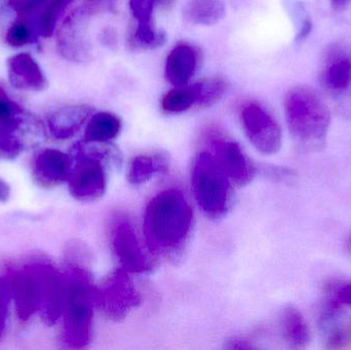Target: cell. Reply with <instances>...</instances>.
Returning <instances> with one entry per match:
<instances>
[{"mask_svg": "<svg viewBox=\"0 0 351 350\" xmlns=\"http://www.w3.org/2000/svg\"><path fill=\"white\" fill-rule=\"evenodd\" d=\"M193 211L179 189L154 195L144 213L143 232L148 250L156 256L177 257L189 240Z\"/></svg>", "mask_w": 351, "mask_h": 350, "instance_id": "obj_1", "label": "cell"}, {"mask_svg": "<svg viewBox=\"0 0 351 350\" xmlns=\"http://www.w3.org/2000/svg\"><path fill=\"white\" fill-rule=\"evenodd\" d=\"M285 116L292 137L308 149H319L327 141L331 112L325 101L307 86H294L284 99Z\"/></svg>", "mask_w": 351, "mask_h": 350, "instance_id": "obj_2", "label": "cell"}, {"mask_svg": "<svg viewBox=\"0 0 351 350\" xmlns=\"http://www.w3.org/2000/svg\"><path fill=\"white\" fill-rule=\"evenodd\" d=\"M75 164L68 178V188L77 201L90 203L101 199L108 184L107 166L121 162L119 150L110 143L88 140L74 145Z\"/></svg>", "mask_w": 351, "mask_h": 350, "instance_id": "obj_3", "label": "cell"}, {"mask_svg": "<svg viewBox=\"0 0 351 350\" xmlns=\"http://www.w3.org/2000/svg\"><path fill=\"white\" fill-rule=\"evenodd\" d=\"M64 275V341L71 349H84L92 340L96 287L88 269L80 265H71Z\"/></svg>", "mask_w": 351, "mask_h": 350, "instance_id": "obj_4", "label": "cell"}, {"mask_svg": "<svg viewBox=\"0 0 351 350\" xmlns=\"http://www.w3.org/2000/svg\"><path fill=\"white\" fill-rule=\"evenodd\" d=\"M192 189L198 207L210 219L223 217L230 208L231 181L212 152H199L192 166Z\"/></svg>", "mask_w": 351, "mask_h": 350, "instance_id": "obj_5", "label": "cell"}, {"mask_svg": "<svg viewBox=\"0 0 351 350\" xmlns=\"http://www.w3.org/2000/svg\"><path fill=\"white\" fill-rule=\"evenodd\" d=\"M141 302V294L133 279L123 268L111 273L100 287H96L95 303L110 320H123Z\"/></svg>", "mask_w": 351, "mask_h": 350, "instance_id": "obj_6", "label": "cell"}, {"mask_svg": "<svg viewBox=\"0 0 351 350\" xmlns=\"http://www.w3.org/2000/svg\"><path fill=\"white\" fill-rule=\"evenodd\" d=\"M94 8L84 5L74 10L64 20L57 33V49L60 55L73 63H86L92 59L88 24Z\"/></svg>", "mask_w": 351, "mask_h": 350, "instance_id": "obj_7", "label": "cell"}, {"mask_svg": "<svg viewBox=\"0 0 351 350\" xmlns=\"http://www.w3.org/2000/svg\"><path fill=\"white\" fill-rule=\"evenodd\" d=\"M243 131L252 145L264 155H274L282 146V131L276 117L258 103H247L241 109Z\"/></svg>", "mask_w": 351, "mask_h": 350, "instance_id": "obj_8", "label": "cell"}, {"mask_svg": "<svg viewBox=\"0 0 351 350\" xmlns=\"http://www.w3.org/2000/svg\"><path fill=\"white\" fill-rule=\"evenodd\" d=\"M111 246L121 264L130 273H145L152 264L142 248L133 225L128 220L119 218L111 227Z\"/></svg>", "mask_w": 351, "mask_h": 350, "instance_id": "obj_9", "label": "cell"}, {"mask_svg": "<svg viewBox=\"0 0 351 350\" xmlns=\"http://www.w3.org/2000/svg\"><path fill=\"white\" fill-rule=\"evenodd\" d=\"M210 147V152L231 182L237 186H245L253 180L255 166L237 142L213 136Z\"/></svg>", "mask_w": 351, "mask_h": 350, "instance_id": "obj_10", "label": "cell"}, {"mask_svg": "<svg viewBox=\"0 0 351 350\" xmlns=\"http://www.w3.org/2000/svg\"><path fill=\"white\" fill-rule=\"evenodd\" d=\"M40 281L41 303L39 314L47 326H53L63 316L66 298L65 275L51 265L36 264Z\"/></svg>", "mask_w": 351, "mask_h": 350, "instance_id": "obj_11", "label": "cell"}, {"mask_svg": "<svg viewBox=\"0 0 351 350\" xmlns=\"http://www.w3.org/2000/svg\"><path fill=\"white\" fill-rule=\"evenodd\" d=\"M323 302L317 316V327L327 334L340 325L346 310L351 308L350 279H331L323 289Z\"/></svg>", "mask_w": 351, "mask_h": 350, "instance_id": "obj_12", "label": "cell"}, {"mask_svg": "<svg viewBox=\"0 0 351 350\" xmlns=\"http://www.w3.org/2000/svg\"><path fill=\"white\" fill-rule=\"evenodd\" d=\"M8 282L19 318L26 322L40 308V281L35 265L12 273Z\"/></svg>", "mask_w": 351, "mask_h": 350, "instance_id": "obj_13", "label": "cell"}, {"mask_svg": "<svg viewBox=\"0 0 351 350\" xmlns=\"http://www.w3.org/2000/svg\"><path fill=\"white\" fill-rule=\"evenodd\" d=\"M202 53L195 45L187 42L176 45L165 62V77L173 86L190 84L198 72Z\"/></svg>", "mask_w": 351, "mask_h": 350, "instance_id": "obj_14", "label": "cell"}, {"mask_svg": "<svg viewBox=\"0 0 351 350\" xmlns=\"http://www.w3.org/2000/svg\"><path fill=\"white\" fill-rule=\"evenodd\" d=\"M73 162L69 154L58 149L45 148L35 156L33 176L43 186H57L69 178Z\"/></svg>", "mask_w": 351, "mask_h": 350, "instance_id": "obj_15", "label": "cell"}, {"mask_svg": "<svg viewBox=\"0 0 351 350\" xmlns=\"http://www.w3.org/2000/svg\"><path fill=\"white\" fill-rule=\"evenodd\" d=\"M322 84L332 94L343 95L351 90V51L333 47L326 55L321 73Z\"/></svg>", "mask_w": 351, "mask_h": 350, "instance_id": "obj_16", "label": "cell"}, {"mask_svg": "<svg viewBox=\"0 0 351 350\" xmlns=\"http://www.w3.org/2000/svg\"><path fill=\"white\" fill-rule=\"evenodd\" d=\"M8 75L16 90H43L47 80L34 58L27 53H16L8 60Z\"/></svg>", "mask_w": 351, "mask_h": 350, "instance_id": "obj_17", "label": "cell"}, {"mask_svg": "<svg viewBox=\"0 0 351 350\" xmlns=\"http://www.w3.org/2000/svg\"><path fill=\"white\" fill-rule=\"evenodd\" d=\"M94 113L90 105H67L53 111L47 117V125L51 135L59 140H67L75 136Z\"/></svg>", "mask_w": 351, "mask_h": 350, "instance_id": "obj_18", "label": "cell"}, {"mask_svg": "<svg viewBox=\"0 0 351 350\" xmlns=\"http://www.w3.org/2000/svg\"><path fill=\"white\" fill-rule=\"evenodd\" d=\"M280 332L282 338L293 349H305L311 343L308 323L302 312L295 306H286L280 312Z\"/></svg>", "mask_w": 351, "mask_h": 350, "instance_id": "obj_19", "label": "cell"}, {"mask_svg": "<svg viewBox=\"0 0 351 350\" xmlns=\"http://www.w3.org/2000/svg\"><path fill=\"white\" fill-rule=\"evenodd\" d=\"M226 14L223 0H185L182 16L186 22L195 26L218 24Z\"/></svg>", "mask_w": 351, "mask_h": 350, "instance_id": "obj_20", "label": "cell"}, {"mask_svg": "<svg viewBox=\"0 0 351 350\" xmlns=\"http://www.w3.org/2000/svg\"><path fill=\"white\" fill-rule=\"evenodd\" d=\"M123 123L121 117L109 111L95 113L86 123L84 137L88 141L107 143L121 134Z\"/></svg>", "mask_w": 351, "mask_h": 350, "instance_id": "obj_21", "label": "cell"}, {"mask_svg": "<svg viewBox=\"0 0 351 350\" xmlns=\"http://www.w3.org/2000/svg\"><path fill=\"white\" fill-rule=\"evenodd\" d=\"M168 168V158L162 153L141 154L130 164L128 179L134 185H141Z\"/></svg>", "mask_w": 351, "mask_h": 350, "instance_id": "obj_22", "label": "cell"}, {"mask_svg": "<svg viewBox=\"0 0 351 350\" xmlns=\"http://www.w3.org/2000/svg\"><path fill=\"white\" fill-rule=\"evenodd\" d=\"M196 90L195 108L206 109L214 106L226 95L229 82L221 75L202 78L193 84Z\"/></svg>", "mask_w": 351, "mask_h": 350, "instance_id": "obj_23", "label": "cell"}, {"mask_svg": "<svg viewBox=\"0 0 351 350\" xmlns=\"http://www.w3.org/2000/svg\"><path fill=\"white\" fill-rule=\"evenodd\" d=\"M196 100L197 96L193 84L174 86V88L164 95L160 101V106L169 114H179L195 107Z\"/></svg>", "mask_w": 351, "mask_h": 350, "instance_id": "obj_24", "label": "cell"}, {"mask_svg": "<svg viewBox=\"0 0 351 350\" xmlns=\"http://www.w3.org/2000/svg\"><path fill=\"white\" fill-rule=\"evenodd\" d=\"M167 35L165 31L160 30L156 24L136 25L135 29L130 36V45L133 49L150 51L158 49L166 43Z\"/></svg>", "mask_w": 351, "mask_h": 350, "instance_id": "obj_25", "label": "cell"}, {"mask_svg": "<svg viewBox=\"0 0 351 350\" xmlns=\"http://www.w3.org/2000/svg\"><path fill=\"white\" fill-rule=\"evenodd\" d=\"M73 0H49L37 21L39 33L43 37H49L55 32L56 25L64 10Z\"/></svg>", "mask_w": 351, "mask_h": 350, "instance_id": "obj_26", "label": "cell"}, {"mask_svg": "<svg viewBox=\"0 0 351 350\" xmlns=\"http://www.w3.org/2000/svg\"><path fill=\"white\" fill-rule=\"evenodd\" d=\"M24 121V109L14 102L6 90L0 86V125L19 131Z\"/></svg>", "mask_w": 351, "mask_h": 350, "instance_id": "obj_27", "label": "cell"}, {"mask_svg": "<svg viewBox=\"0 0 351 350\" xmlns=\"http://www.w3.org/2000/svg\"><path fill=\"white\" fill-rule=\"evenodd\" d=\"M18 132V129L0 125V158L2 160H16L24 150V142Z\"/></svg>", "mask_w": 351, "mask_h": 350, "instance_id": "obj_28", "label": "cell"}, {"mask_svg": "<svg viewBox=\"0 0 351 350\" xmlns=\"http://www.w3.org/2000/svg\"><path fill=\"white\" fill-rule=\"evenodd\" d=\"M34 40L32 27L26 21L12 23L6 31L5 41L12 47H22Z\"/></svg>", "mask_w": 351, "mask_h": 350, "instance_id": "obj_29", "label": "cell"}, {"mask_svg": "<svg viewBox=\"0 0 351 350\" xmlns=\"http://www.w3.org/2000/svg\"><path fill=\"white\" fill-rule=\"evenodd\" d=\"M158 4V0H130V10L136 25L154 24V10Z\"/></svg>", "mask_w": 351, "mask_h": 350, "instance_id": "obj_30", "label": "cell"}, {"mask_svg": "<svg viewBox=\"0 0 351 350\" xmlns=\"http://www.w3.org/2000/svg\"><path fill=\"white\" fill-rule=\"evenodd\" d=\"M12 299L10 282L0 277V337L3 335L6 328L10 310V300Z\"/></svg>", "mask_w": 351, "mask_h": 350, "instance_id": "obj_31", "label": "cell"}, {"mask_svg": "<svg viewBox=\"0 0 351 350\" xmlns=\"http://www.w3.org/2000/svg\"><path fill=\"white\" fill-rule=\"evenodd\" d=\"M45 3V0H8V8L20 14H27Z\"/></svg>", "mask_w": 351, "mask_h": 350, "instance_id": "obj_32", "label": "cell"}, {"mask_svg": "<svg viewBox=\"0 0 351 350\" xmlns=\"http://www.w3.org/2000/svg\"><path fill=\"white\" fill-rule=\"evenodd\" d=\"M101 43L108 47L114 49L117 47V33L113 27H105L100 34Z\"/></svg>", "mask_w": 351, "mask_h": 350, "instance_id": "obj_33", "label": "cell"}, {"mask_svg": "<svg viewBox=\"0 0 351 350\" xmlns=\"http://www.w3.org/2000/svg\"><path fill=\"white\" fill-rule=\"evenodd\" d=\"M270 176L280 182H289V181L294 180L296 178V173L293 172L290 168L276 166V168H270Z\"/></svg>", "mask_w": 351, "mask_h": 350, "instance_id": "obj_34", "label": "cell"}, {"mask_svg": "<svg viewBox=\"0 0 351 350\" xmlns=\"http://www.w3.org/2000/svg\"><path fill=\"white\" fill-rule=\"evenodd\" d=\"M10 197V187L6 181L0 178V203H4L8 201Z\"/></svg>", "mask_w": 351, "mask_h": 350, "instance_id": "obj_35", "label": "cell"}, {"mask_svg": "<svg viewBox=\"0 0 351 350\" xmlns=\"http://www.w3.org/2000/svg\"><path fill=\"white\" fill-rule=\"evenodd\" d=\"M253 345H251V343L249 341L243 340V339H232V340L229 342L228 347L227 349H253Z\"/></svg>", "mask_w": 351, "mask_h": 350, "instance_id": "obj_36", "label": "cell"}, {"mask_svg": "<svg viewBox=\"0 0 351 350\" xmlns=\"http://www.w3.org/2000/svg\"><path fill=\"white\" fill-rule=\"evenodd\" d=\"M176 2H177V0H158V6H160L162 10H168L175 5Z\"/></svg>", "mask_w": 351, "mask_h": 350, "instance_id": "obj_37", "label": "cell"}, {"mask_svg": "<svg viewBox=\"0 0 351 350\" xmlns=\"http://www.w3.org/2000/svg\"><path fill=\"white\" fill-rule=\"evenodd\" d=\"M331 2L335 10H339V8H346L348 3H350L351 0H331Z\"/></svg>", "mask_w": 351, "mask_h": 350, "instance_id": "obj_38", "label": "cell"}, {"mask_svg": "<svg viewBox=\"0 0 351 350\" xmlns=\"http://www.w3.org/2000/svg\"><path fill=\"white\" fill-rule=\"evenodd\" d=\"M346 249H348V252L351 253V236L346 240Z\"/></svg>", "mask_w": 351, "mask_h": 350, "instance_id": "obj_39", "label": "cell"}, {"mask_svg": "<svg viewBox=\"0 0 351 350\" xmlns=\"http://www.w3.org/2000/svg\"><path fill=\"white\" fill-rule=\"evenodd\" d=\"M346 327H348V332H350V338H351V323H350V324L346 325Z\"/></svg>", "mask_w": 351, "mask_h": 350, "instance_id": "obj_40", "label": "cell"}, {"mask_svg": "<svg viewBox=\"0 0 351 350\" xmlns=\"http://www.w3.org/2000/svg\"><path fill=\"white\" fill-rule=\"evenodd\" d=\"M90 2H101V1H106V0H90Z\"/></svg>", "mask_w": 351, "mask_h": 350, "instance_id": "obj_41", "label": "cell"}]
</instances>
